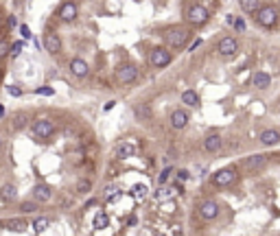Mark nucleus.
<instances>
[{"label":"nucleus","instance_id":"79ce46f5","mask_svg":"<svg viewBox=\"0 0 280 236\" xmlns=\"http://www.w3.org/2000/svg\"><path fill=\"white\" fill-rule=\"evenodd\" d=\"M0 81H2V68H0Z\"/></svg>","mask_w":280,"mask_h":236},{"label":"nucleus","instance_id":"2eb2a0df","mask_svg":"<svg viewBox=\"0 0 280 236\" xmlns=\"http://www.w3.org/2000/svg\"><path fill=\"white\" fill-rule=\"evenodd\" d=\"M52 197V190L51 186H46V184H35L33 188V199L37 201V203H48Z\"/></svg>","mask_w":280,"mask_h":236},{"label":"nucleus","instance_id":"473e14b6","mask_svg":"<svg viewBox=\"0 0 280 236\" xmlns=\"http://www.w3.org/2000/svg\"><path fill=\"white\" fill-rule=\"evenodd\" d=\"M24 122H26V114H16V127L18 129H22Z\"/></svg>","mask_w":280,"mask_h":236},{"label":"nucleus","instance_id":"412c9836","mask_svg":"<svg viewBox=\"0 0 280 236\" xmlns=\"http://www.w3.org/2000/svg\"><path fill=\"white\" fill-rule=\"evenodd\" d=\"M182 103L186 107H199V94L195 90H186L182 92Z\"/></svg>","mask_w":280,"mask_h":236},{"label":"nucleus","instance_id":"6ab92c4d","mask_svg":"<svg viewBox=\"0 0 280 236\" xmlns=\"http://www.w3.org/2000/svg\"><path fill=\"white\" fill-rule=\"evenodd\" d=\"M57 16H59L64 22H72L74 17H77V4L70 2V0H68V2H64L59 7V13H57Z\"/></svg>","mask_w":280,"mask_h":236},{"label":"nucleus","instance_id":"393cba45","mask_svg":"<svg viewBox=\"0 0 280 236\" xmlns=\"http://www.w3.org/2000/svg\"><path fill=\"white\" fill-rule=\"evenodd\" d=\"M92 225H94V230H105V227L109 225V219H107V214L101 210V212H96L94 214V221H92Z\"/></svg>","mask_w":280,"mask_h":236},{"label":"nucleus","instance_id":"f257e3e1","mask_svg":"<svg viewBox=\"0 0 280 236\" xmlns=\"http://www.w3.org/2000/svg\"><path fill=\"white\" fill-rule=\"evenodd\" d=\"M192 31L188 29V26H169V29L162 33V39H164V44L169 48H184L188 44V39H191Z\"/></svg>","mask_w":280,"mask_h":236},{"label":"nucleus","instance_id":"7ed1b4c3","mask_svg":"<svg viewBox=\"0 0 280 236\" xmlns=\"http://www.w3.org/2000/svg\"><path fill=\"white\" fill-rule=\"evenodd\" d=\"M184 17H186V22H188L191 26H204L206 22L210 20V11L204 7V4L192 2V4H188V7H186V11H184Z\"/></svg>","mask_w":280,"mask_h":236},{"label":"nucleus","instance_id":"c9c22d12","mask_svg":"<svg viewBox=\"0 0 280 236\" xmlns=\"http://www.w3.org/2000/svg\"><path fill=\"white\" fill-rule=\"evenodd\" d=\"M35 94H39V96H52V87H37V90H35Z\"/></svg>","mask_w":280,"mask_h":236},{"label":"nucleus","instance_id":"6e6552de","mask_svg":"<svg viewBox=\"0 0 280 236\" xmlns=\"http://www.w3.org/2000/svg\"><path fill=\"white\" fill-rule=\"evenodd\" d=\"M267 162H269V157L265 155V153H256V155H249V157H245L243 162H241V166H243L247 173H256V170H261V169H265L267 166Z\"/></svg>","mask_w":280,"mask_h":236},{"label":"nucleus","instance_id":"4c0bfd02","mask_svg":"<svg viewBox=\"0 0 280 236\" xmlns=\"http://www.w3.org/2000/svg\"><path fill=\"white\" fill-rule=\"evenodd\" d=\"M191 177V175H188V170L186 169H182V170H177V179L179 182H186V179Z\"/></svg>","mask_w":280,"mask_h":236},{"label":"nucleus","instance_id":"9d476101","mask_svg":"<svg viewBox=\"0 0 280 236\" xmlns=\"http://www.w3.org/2000/svg\"><path fill=\"white\" fill-rule=\"evenodd\" d=\"M116 79L121 83H134L136 79H138V68H136V66H131V64L121 66V68L116 70Z\"/></svg>","mask_w":280,"mask_h":236},{"label":"nucleus","instance_id":"ea45409f","mask_svg":"<svg viewBox=\"0 0 280 236\" xmlns=\"http://www.w3.org/2000/svg\"><path fill=\"white\" fill-rule=\"evenodd\" d=\"M199 44H201V39H195V42H192V44H191V46H188V51H191V52H192V51H195V48H197V46H199Z\"/></svg>","mask_w":280,"mask_h":236},{"label":"nucleus","instance_id":"c756f323","mask_svg":"<svg viewBox=\"0 0 280 236\" xmlns=\"http://www.w3.org/2000/svg\"><path fill=\"white\" fill-rule=\"evenodd\" d=\"M22 48H24V44L22 42H16V44H11V48H9V55H13V57H18L22 52Z\"/></svg>","mask_w":280,"mask_h":236},{"label":"nucleus","instance_id":"aec40b11","mask_svg":"<svg viewBox=\"0 0 280 236\" xmlns=\"http://www.w3.org/2000/svg\"><path fill=\"white\" fill-rule=\"evenodd\" d=\"M18 199V188L13 186V184H2L0 186V201H4V203H11V201Z\"/></svg>","mask_w":280,"mask_h":236},{"label":"nucleus","instance_id":"37998d69","mask_svg":"<svg viewBox=\"0 0 280 236\" xmlns=\"http://www.w3.org/2000/svg\"><path fill=\"white\" fill-rule=\"evenodd\" d=\"M0 147H2V135H0Z\"/></svg>","mask_w":280,"mask_h":236},{"label":"nucleus","instance_id":"f704fd0d","mask_svg":"<svg viewBox=\"0 0 280 236\" xmlns=\"http://www.w3.org/2000/svg\"><path fill=\"white\" fill-rule=\"evenodd\" d=\"M7 92L11 96H16V99H20V96H22V90H20V87H16V85H7Z\"/></svg>","mask_w":280,"mask_h":236},{"label":"nucleus","instance_id":"dca6fc26","mask_svg":"<svg viewBox=\"0 0 280 236\" xmlns=\"http://www.w3.org/2000/svg\"><path fill=\"white\" fill-rule=\"evenodd\" d=\"M136 147L131 142H118L116 144V149H114V155L118 157V160H129V157H134L136 155Z\"/></svg>","mask_w":280,"mask_h":236},{"label":"nucleus","instance_id":"2f4dec72","mask_svg":"<svg viewBox=\"0 0 280 236\" xmlns=\"http://www.w3.org/2000/svg\"><path fill=\"white\" fill-rule=\"evenodd\" d=\"M171 173H173L171 169H164V170L160 173V177H158V182H160V184H166V182H169V177H171Z\"/></svg>","mask_w":280,"mask_h":236},{"label":"nucleus","instance_id":"a18cd8bd","mask_svg":"<svg viewBox=\"0 0 280 236\" xmlns=\"http://www.w3.org/2000/svg\"><path fill=\"white\" fill-rule=\"evenodd\" d=\"M278 9H280V7H278Z\"/></svg>","mask_w":280,"mask_h":236},{"label":"nucleus","instance_id":"1a4fd4ad","mask_svg":"<svg viewBox=\"0 0 280 236\" xmlns=\"http://www.w3.org/2000/svg\"><path fill=\"white\" fill-rule=\"evenodd\" d=\"M55 134V125L51 120H37L33 125V135L39 140H48L51 135Z\"/></svg>","mask_w":280,"mask_h":236},{"label":"nucleus","instance_id":"20e7f679","mask_svg":"<svg viewBox=\"0 0 280 236\" xmlns=\"http://www.w3.org/2000/svg\"><path fill=\"white\" fill-rule=\"evenodd\" d=\"M239 177V170L236 166H226V169H219L217 173H212V186L217 188H228L236 182Z\"/></svg>","mask_w":280,"mask_h":236},{"label":"nucleus","instance_id":"4be33fe9","mask_svg":"<svg viewBox=\"0 0 280 236\" xmlns=\"http://www.w3.org/2000/svg\"><path fill=\"white\" fill-rule=\"evenodd\" d=\"M2 225L7 227L9 232H24V230H26V225H29V223H26L24 219H20V217H18V219H9V221H4Z\"/></svg>","mask_w":280,"mask_h":236},{"label":"nucleus","instance_id":"cd10ccee","mask_svg":"<svg viewBox=\"0 0 280 236\" xmlns=\"http://www.w3.org/2000/svg\"><path fill=\"white\" fill-rule=\"evenodd\" d=\"M131 197H136V199H144V197H147V186H144V184H136V186L131 188Z\"/></svg>","mask_w":280,"mask_h":236},{"label":"nucleus","instance_id":"39448f33","mask_svg":"<svg viewBox=\"0 0 280 236\" xmlns=\"http://www.w3.org/2000/svg\"><path fill=\"white\" fill-rule=\"evenodd\" d=\"M239 42H236V37H232V35H226V37H221L217 42V55L223 57V59H232V57L239 55Z\"/></svg>","mask_w":280,"mask_h":236},{"label":"nucleus","instance_id":"c03bdc74","mask_svg":"<svg viewBox=\"0 0 280 236\" xmlns=\"http://www.w3.org/2000/svg\"><path fill=\"white\" fill-rule=\"evenodd\" d=\"M0 24H2V16H0Z\"/></svg>","mask_w":280,"mask_h":236},{"label":"nucleus","instance_id":"7c9ffc66","mask_svg":"<svg viewBox=\"0 0 280 236\" xmlns=\"http://www.w3.org/2000/svg\"><path fill=\"white\" fill-rule=\"evenodd\" d=\"M9 48H11V44H9L7 39H0V59L9 55Z\"/></svg>","mask_w":280,"mask_h":236},{"label":"nucleus","instance_id":"ddd939ff","mask_svg":"<svg viewBox=\"0 0 280 236\" xmlns=\"http://www.w3.org/2000/svg\"><path fill=\"white\" fill-rule=\"evenodd\" d=\"M258 140H261L262 147H276L280 144V131L278 129H262L258 134Z\"/></svg>","mask_w":280,"mask_h":236},{"label":"nucleus","instance_id":"a878e982","mask_svg":"<svg viewBox=\"0 0 280 236\" xmlns=\"http://www.w3.org/2000/svg\"><path fill=\"white\" fill-rule=\"evenodd\" d=\"M134 114H136V118H138V120H149V116H151V109H149L147 103H140V105H136V107H134Z\"/></svg>","mask_w":280,"mask_h":236},{"label":"nucleus","instance_id":"b1692460","mask_svg":"<svg viewBox=\"0 0 280 236\" xmlns=\"http://www.w3.org/2000/svg\"><path fill=\"white\" fill-rule=\"evenodd\" d=\"M239 4L247 16H254L258 11V7H261V0H239Z\"/></svg>","mask_w":280,"mask_h":236},{"label":"nucleus","instance_id":"4468645a","mask_svg":"<svg viewBox=\"0 0 280 236\" xmlns=\"http://www.w3.org/2000/svg\"><path fill=\"white\" fill-rule=\"evenodd\" d=\"M223 147V138L219 134H208L204 138V151L206 153H219Z\"/></svg>","mask_w":280,"mask_h":236},{"label":"nucleus","instance_id":"a19ab883","mask_svg":"<svg viewBox=\"0 0 280 236\" xmlns=\"http://www.w3.org/2000/svg\"><path fill=\"white\" fill-rule=\"evenodd\" d=\"M4 116V107H2V105H0V118H2Z\"/></svg>","mask_w":280,"mask_h":236},{"label":"nucleus","instance_id":"72a5a7b5","mask_svg":"<svg viewBox=\"0 0 280 236\" xmlns=\"http://www.w3.org/2000/svg\"><path fill=\"white\" fill-rule=\"evenodd\" d=\"M70 162H72L74 166H79L83 162V153L81 151H77V153H72V157H70Z\"/></svg>","mask_w":280,"mask_h":236},{"label":"nucleus","instance_id":"a211bd4d","mask_svg":"<svg viewBox=\"0 0 280 236\" xmlns=\"http://www.w3.org/2000/svg\"><path fill=\"white\" fill-rule=\"evenodd\" d=\"M252 85L256 87V90H267V87L271 85V74L262 72V70L254 72V74H252Z\"/></svg>","mask_w":280,"mask_h":236},{"label":"nucleus","instance_id":"9b49d317","mask_svg":"<svg viewBox=\"0 0 280 236\" xmlns=\"http://www.w3.org/2000/svg\"><path fill=\"white\" fill-rule=\"evenodd\" d=\"M68 68H70V72H72L77 79H86L88 74H90V66H88V61L86 59H79V57L70 59Z\"/></svg>","mask_w":280,"mask_h":236},{"label":"nucleus","instance_id":"e433bc0d","mask_svg":"<svg viewBox=\"0 0 280 236\" xmlns=\"http://www.w3.org/2000/svg\"><path fill=\"white\" fill-rule=\"evenodd\" d=\"M232 24H234V29L239 31V33H243V31H245V22L241 20V17H239V20H234V22H232Z\"/></svg>","mask_w":280,"mask_h":236},{"label":"nucleus","instance_id":"f3484780","mask_svg":"<svg viewBox=\"0 0 280 236\" xmlns=\"http://www.w3.org/2000/svg\"><path fill=\"white\" fill-rule=\"evenodd\" d=\"M44 51L51 52V55H57V52L61 51V39L57 33H48L46 37H44Z\"/></svg>","mask_w":280,"mask_h":236},{"label":"nucleus","instance_id":"423d86ee","mask_svg":"<svg viewBox=\"0 0 280 236\" xmlns=\"http://www.w3.org/2000/svg\"><path fill=\"white\" fill-rule=\"evenodd\" d=\"M171 61H173V55H171V51L164 46H156L149 52V66H151V68H158V70L166 68Z\"/></svg>","mask_w":280,"mask_h":236},{"label":"nucleus","instance_id":"58836bf2","mask_svg":"<svg viewBox=\"0 0 280 236\" xmlns=\"http://www.w3.org/2000/svg\"><path fill=\"white\" fill-rule=\"evenodd\" d=\"M20 33H22V37H24V39L31 37V31H29V26H26V24H20Z\"/></svg>","mask_w":280,"mask_h":236},{"label":"nucleus","instance_id":"f8f14e48","mask_svg":"<svg viewBox=\"0 0 280 236\" xmlns=\"http://www.w3.org/2000/svg\"><path fill=\"white\" fill-rule=\"evenodd\" d=\"M169 120H171V127H173V129H184V127L188 125V120H191V116H188L186 109H173Z\"/></svg>","mask_w":280,"mask_h":236},{"label":"nucleus","instance_id":"5701e85b","mask_svg":"<svg viewBox=\"0 0 280 236\" xmlns=\"http://www.w3.org/2000/svg\"><path fill=\"white\" fill-rule=\"evenodd\" d=\"M48 225H51L48 217H35L33 221H31V227H33L35 234H44V232L48 230Z\"/></svg>","mask_w":280,"mask_h":236},{"label":"nucleus","instance_id":"bb28decb","mask_svg":"<svg viewBox=\"0 0 280 236\" xmlns=\"http://www.w3.org/2000/svg\"><path fill=\"white\" fill-rule=\"evenodd\" d=\"M74 190H77L79 195H88V192L92 190V182H90V179H86V177L79 179L77 186H74Z\"/></svg>","mask_w":280,"mask_h":236},{"label":"nucleus","instance_id":"f03ea898","mask_svg":"<svg viewBox=\"0 0 280 236\" xmlns=\"http://www.w3.org/2000/svg\"><path fill=\"white\" fill-rule=\"evenodd\" d=\"M254 17H256V24L262 26V29L271 31L278 26L280 22V9L276 7V4H261L258 7V11L254 13Z\"/></svg>","mask_w":280,"mask_h":236},{"label":"nucleus","instance_id":"c85d7f7f","mask_svg":"<svg viewBox=\"0 0 280 236\" xmlns=\"http://www.w3.org/2000/svg\"><path fill=\"white\" fill-rule=\"evenodd\" d=\"M20 210L22 212H35V210H37V201H24V203L20 205Z\"/></svg>","mask_w":280,"mask_h":236},{"label":"nucleus","instance_id":"0eeeda50","mask_svg":"<svg viewBox=\"0 0 280 236\" xmlns=\"http://www.w3.org/2000/svg\"><path fill=\"white\" fill-rule=\"evenodd\" d=\"M221 212V205L217 203L214 199H204L199 205H197V214H199L204 221H214Z\"/></svg>","mask_w":280,"mask_h":236}]
</instances>
